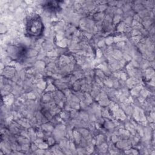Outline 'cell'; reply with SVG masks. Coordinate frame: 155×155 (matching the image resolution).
Masks as SVG:
<instances>
[{
    "instance_id": "obj_1",
    "label": "cell",
    "mask_w": 155,
    "mask_h": 155,
    "mask_svg": "<svg viewBox=\"0 0 155 155\" xmlns=\"http://www.w3.org/2000/svg\"><path fill=\"white\" fill-rule=\"evenodd\" d=\"M44 25L40 16L36 14L29 15L26 19L25 31L30 37H39L43 33Z\"/></svg>"
},
{
    "instance_id": "obj_2",
    "label": "cell",
    "mask_w": 155,
    "mask_h": 155,
    "mask_svg": "<svg viewBox=\"0 0 155 155\" xmlns=\"http://www.w3.org/2000/svg\"><path fill=\"white\" fill-rule=\"evenodd\" d=\"M54 2H48L47 4L45 5L44 7L45 8L49 11H55L57 10L59 8V4L57 3L55 5L54 4Z\"/></svg>"
}]
</instances>
